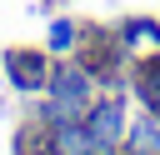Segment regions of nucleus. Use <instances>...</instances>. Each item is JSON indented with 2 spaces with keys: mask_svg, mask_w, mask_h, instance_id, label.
I'll use <instances>...</instances> for the list:
<instances>
[{
  "mask_svg": "<svg viewBox=\"0 0 160 155\" xmlns=\"http://www.w3.org/2000/svg\"><path fill=\"white\" fill-rule=\"evenodd\" d=\"M100 100V80L90 75V65L80 55L70 60H55L45 90L35 95V120L45 125H60V120H85V110Z\"/></svg>",
  "mask_w": 160,
  "mask_h": 155,
  "instance_id": "obj_1",
  "label": "nucleus"
},
{
  "mask_svg": "<svg viewBox=\"0 0 160 155\" xmlns=\"http://www.w3.org/2000/svg\"><path fill=\"white\" fill-rule=\"evenodd\" d=\"M130 90H100V100L85 110V125H90V140L100 155H120L125 150V130H130Z\"/></svg>",
  "mask_w": 160,
  "mask_h": 155,
  "instance_id": "obj_2",
  "label": "nucleus"
},
{
  "mask_svg": "<svg viewBox=\"0 0 160 155\" xmlns=\"http://www.w3.org/2000/svg\"><path fill=\"white\" fill-rule=\"evenodd\" d=\"M0 70H5L10 90L40 95L45 80H50V70H55V55H50L45 45H5V50H0Z\"/></svg>",
  "mask_w": 160,
  "mask_h": 155,
  "instance_id": "obj_3",
  "label": "nucleus"
},
{
  "mask_svg": "<svg viewBox=\"0 0 160 155\" xmlns=\"http://www.w3.org/2000/svg\"><path fill=\"white\" fill-rule=\"evenodd\" d=\"M45 155H100L85 120H60L45 130Z\"/></svg>",
  "mask_w": 160,
  "mask_h": 155,
  "instance_id": "obj_4",
  "label": "nucleus"
},
{
  "mask_svg": "<svg viewBox=\"0 0 160 155\" xmlns=\"http://www.w3.org/2000/svg\"><path fill=\"white\" fill-rule=\"evenodd\" d=\"M130 95H135L145 110H155V115H160V50H150V55H135V60H130Z\"/></svg>",
  "mask_w": 160,
  "mask_h": 155,
  "instance_id": "obj_5",
  "label": "nucleus"
},
{
  "mask_svg": "<svg viewBox=\"0 0 160 155\" xmlns=\"http://www.w3.org/2000/svg\"><path fill=\"white\" fill-rule=\"evenodd\" d=\"M115 30H120V45H125L130 55L160 50V15H120Z\"/></svg>",
  "mask_w": 160,
  "mask_h": 155,
  "instance_id": "obj_6",
  "label": "nucleus"
},
{
  "mask_svg": "<svg viewBox=\"0 0 160 155\" xmlns=\"http://www.w3.org/2000/svg\"><path fill=\"white\" fill-rule=\"evenodd\" d=\"M125 150H140V155H160V115L155 110H130V130H125Z\"/></svg>",
  "mask_w": 160,
  "mask_h": 155,
  "instance_id": "obj_7",
  "label": "nucleus"
},
{
  "mask_svg": "<svg viewBox=\"0 0 160 155\" xmlns=\"http://www.w3.org/2000/svg\"><path fill=\"white\" fill-rule=\"evenodd\" d=\"M45 50H50L55 60H70V55L80 50V20H75V15H55L50 30H45Z\"/></svg>",
  "mask_w": 160,
  "mask_h": 155,
  "instance_id": "obj_8",
  "label": "nucleus"
},
{
  "mask_svg": "<svg viewBox=\"0 0 160 155\" xmlns=\"http://www.w3.org/2000/svg\"><path fill=\"white\" fill-rule=\"evenodd\" d=\"M120 155H140V150H120Z\"/></svg>",
  "mask_w": 160,
  "mask_h": 155,
  "instance_id": "obj_9",
  "label": "nucleus"
}]
</instances>
